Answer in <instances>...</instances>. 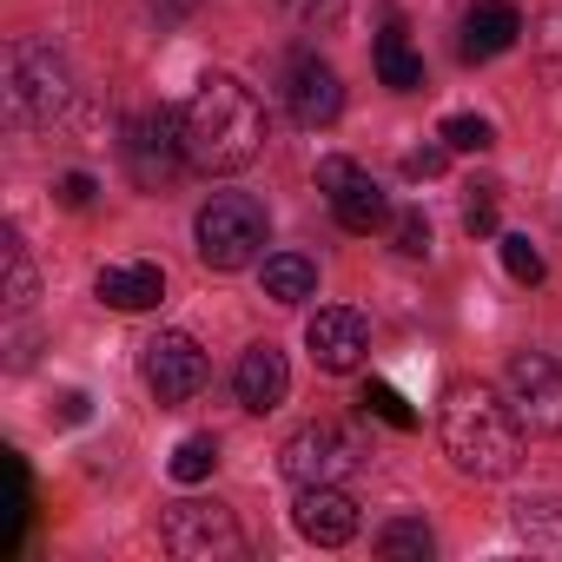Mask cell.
<instances>
[{"label":"cell","mask_w":562,"mask_h":562,"mask_svg":"<svg viewBox=\"0 0 562 562\" xmlns=\"http://www.w3.org/2000/svg\"><path fill=\"white\" fill-rule=\"evenodd\" d=\"M265 153V106L245 80L205 74L186 100V166L199 172H245Z\"/></svg>","instance_id":"6da1fadb"},{"label":"cell","mask_w":562,"mask_h":562,"mask_svg":"<svg viewBox=\"0 0 562 562\" xmlns=\"http://www.w3.org/2000/svg\"><path fill=\"white\" fill-rule=\"evenodd\" d=\"M443 450L476 483L509 476L522 463V417L509 411V397H496L483 384H450L443 391Z\"/></svg>","instance_id":"7a4b0ae2"},{"label":"cell","mask_w":562,"mask_h":562,"mask_svg":"<svg viewBox=\"0 0 562 562\" xmlns=\"http://www.w3.org/2000/svg\"><path fill=\"white\" fill-rule=\"evenodd\" d=\"M265 205L251 192H212L192 218V238H199V265L212 271H245L258 251H265Z\"/></svg>","instance_id":"3957f363"},{"label":"cell","mask_w":562,"mask_h":562,"mask_svg":"<svg viewBox=\"0 0 562 562\" xmlns=\"http://www.w3.org/2000/svg\"><path fill=\"white\" fill-rule=\"evenodd\" d=\"M74 93V74H67V54L54 41H14L8 47V113L41 126L67 106Z\"/></svg>","instance_id":"277c9868"},{"label":"cell","mask_w":562,"mask_h":562,"mask_svg":"<svg viewBox=\"0 0 562 562\" xmlns=\"http://www.w3.org/2000/svg\"><path fill=\"white\" fill-rule=\"evenodd\" d=\"M126 172L146 186V192H159V186H172V172H179V159H186V113H172V106H153V113H139L133 126H126Z\"/></svg>","instance_id":"5b68a950"},{"label":"cell","mask_w":562,"mask_h":562,"mask_svg":"<svg viewBox=\"0 0 562 562\" xmlns=\"http://www.w3.org/2000/svg\"><path fill=\"white\" fill-rule=\"evenodd\" d=\"M503 397L522 417V430H536V437H555L562 430V371L542 351H516L503 364Z\"/></svg>","instance_id":"8992f818"},{"label":"cell","mask_w":562,"mask_h":562,"mask_svg":"<svg viewBox=\"0 0 562 562\" xmlns=\"http://www.w3.org/2000/svg\"><path fill=\"white\" fill-rule=\"evenodd\" d=\"M351 463H358V443L338 424H305V430L285 437V450H278V470L292 483H338Z\"/></svg>","instance_id":"52a82bcc"},{"label":"cell","mask_w":562,"mask_h":562,"mask_svg":"<svg viewBox=\"0 0 562 562\" xmlns=\"http://www.w3.org/2000/svg\"><path fill=\"white\" fill-rule=\"evenodd\" d=\"M139 371H146V391H153L159 404H186V397H199V384H205V351H199V338H186V331H159V338L146 345Z\"/></svg>","instance_id":"ba28073f"},{"label":"cell","mask_w":562,"mask_h":562,"mask_svg":"<svg viewBox=\"0 0 562 562\" xmlns=\"http://www.w3.org/2000/svg\"><path fill=\"white\" fill-rule=\"evenodd\" d=\"M159 536H166L172 555H225V549H238V522H232L225 503H172L159 516Z\"/></svg>","instance_id":"9c48e42d"},{"label":"cell","mask_w":562,"mask_h":562,"mask_svg":"<svg viewBox=\"0 0 562 562\" xmlns=\"http://www.w3.org/2000/svg\"><path fill=\"white\" fill-rule=\"evenodd\" d=\"M318 186L331 192V212H338V225H345V232H378V225L391 218V205H384L378 179H371V172H358L351 159H318Z\"/></svg>","instance_id":"30bf717a"},{"label":"cell","mask_w":562,"mask_h":562,"mask_svg":"<svg viewBox=\"0 0 562 562\" xmlns=\"http://www.w3.org/2000/svg\"><path fill=\"white\" fill-rule=\"evenodd\" d=\"M305 345H312V358H318V371H358L364 364V351H371V325H364V312H351V305H325L312 325H305Z\"/></svg>","instance_id":"8fae6325"},{"label":"cell","mask_w":562,"mask_h":562,"mask_svg":"<svg viewBox=\"0 0 562 562\" xmlns=\"http://www.w3.org/2000/svg\"><path fill=\"white\" fill-rule=\"evenodd\" d=\"M285 106H292L299 126H331L345 113V87H338V74L318 54H299L285 67Z\"/></svg>","instance_id":"7c38bea8"},{"label":"cell","mask_w":562,"mask_h":562,"mask_svg":"<svg viewBox=\"0 0 562 562\" xmlns=\"http://www.w3.org/2000/svg\"><path fill=\"white\" fill-rule=\"evenodd\" d=\"M292 522H299V536H312L318 549H338V542L358 536V503H351L338 483H299Z\"/></svg>","instance_id":"4fadbf2b"},{"label":"cell","mask_w":562,"mask_h":562,"mask_svg":"<svg viewBox=\"0 0 562 562\" xmlns=\"http://www.w3.org/2000/svg\"><path fill=\"white\" fill-rule=\"evenodd\" d=\"M232 391H238V404L245 411H278L292 397V364H285V351L278 345H251L245 358H238V371H232Z\"/></svg>","instance_id":"5bb4252c"},{"label":"cell","mask_w":562,"mask_h":562,"mask_svg":"<svg viewBox=\"0 0 562 562\" xmlns=\"http://www.w3.org/2000/svg\"><path fill=\"white\" fill-rule=\"evenodd\" d=\"M516 41H522V14L509 8V0H476V8L463 14L457 54H463V60H496V54H509Z\"/></svg>","instance_id":"9a60e30c"},{"label":"cell","mask_w":562,"mask_h":562,"mask_svg":"<svg viewBox=\"0 0 562 562\" xmlns=\"http://www.w3.org/2000/svg\"><path fill=\"white\" fill-rule=\"evenodd\" d=\"M93 292H100V305H113V312H153V305L166 299V271H159V265H106V271L93 278Z\"/></svg>","instance_id":"2e32d148"},{"label":"cell","mask_w":562,"mask_h":562,"mask_svg":"<svg viewBox=\"0 0 562 562\" xmlns=\"http://www.w3.org/2000/svg\"><path fill=\"white\" fill-rule=\"evenodd\" d=\"M371 60H378V80H384L391 93H417V87H424V54L411 47L404 27H384L378 47H371Z\"/></svg>","instance_id":"e0dca14e"},{"label":"cell","mask_w":562,"mask_h":562,"mask_svg":"<svg viewBox=\"0 0 562 562\" xmlns=\"http://www.w3.org/2000/svg\"><path fill=\"white\" fill-rule=\"evenodd\" d=\"M312 292H318V265L305 251H271L265 258V299L271 305H299Z\"/></svg>","instance_id":"ac0fdd59"},{"label":"cell","mask_w":562,"mask_h":562,"mask_svg":"<svg viewBox=\"0 0 562 562\" xmlns=\"http://www.w3.org/2000/svg\"><path fill=\"white\" fill-rule=\"evenodd\" d=\"M430 549H437V536L417 516H397L378 529V555H391V562H430Z\"/></svg>","instance_id":"d6986e66"},{"label":"cell","mask_w":562,"mask_h":562,"mask_svg":"<svg viewBox=\"0 0 562 562\" xmlns=\"http://www.w3.org/2000/svg\"><path fill=\"white\" fill-rule=\"evenodd\" d=\"M166 470H172V483H205V476L218 470V443H212V437H186Z\"/></svg>","instance_id":"ffe728a7"},{"label":"cell","mask_w":562,"mask_h":562,"mask_svg":"<svg viewBox=\"0 0 562 562\" xmlns=\"http://www.w3.org/2000/svg\"><path fill=\"white\" fill-rule=\"evenodd\" d=\"M437 139H443L450 153H490V146H496L490 120H476V113H450V120L437 126Z\"/></svg>","instance_id":"44dd1931"},{"label":"cell","mask_w":562,"mask_h":562,"mask_svg":"<svg viewBox=\"0 0 562 562\" xmlns=\"http://www.w3.org/2000/svg\"><path fill=\"white\" fill-rule=\"evenodd\" d=\"M516 529H522L529 542L562 549V503H516Z\"/></svg>","instance_id":"7402d4cb"},{"label":"cell","mask_w":562,"mask_h":562,"mask_svg":"<svg viewBox=\"0 0 562 562\" xmlns=\"http://www.w3.org/2000/svg\"><path fill=\"white\" fill-rule=\"evenodd\" d=\"M305 34H338V21H345V0H278Z\"/></svg>","instance_id":"603a6c76"},{"label":"cell","mask_w":562,"mask_h":562,"mask_svg":"<svg viewBox=\"0 0 562 562\" xmlns=\"http://www.w3.org/2000/svg\"><path fill=\"white\" fill-rule=\"evenodd\" d=\"M34 305V265L21 251V232H8V312H27Z\"/></svg>","instance_id":"cb8c5ba5"},{"label":"cell","mask_w":562,"mask_h":562,"mask_svg":"<svg viewBox=\"0 0 562 562\" xmlns=\"http://www.w3.org/2000/svg\"><path fill=\"white\" fill-rule=\"evenodd\" d=\"M358 404H364L371 417H384L391 430H417V411H411V404H404L391 384H364V397H358Z\"/></svg>","instance_id":"d4e9b609"},{"label":"cell","mask_w":562,"mask_h":562,"mask_svg":"<svg viewBox=\"0 0 562 562\" xmlns=\"http://www.w3.org/2000/svg\"><path fill=\"white\" fill-rule=\"evenodd\" d=\"M503 265H509L516 285H542V251H536L522 232H509V238H503Z\"/></svg>","instance_id":"484cf974"},{"label":"cell","mask_w":562,"mask_h":562,"mask_svg":"<svg viewBox=\"0 0 562 562\" xmlns=\"http://www.w3.org/2000/svg\"><path fill=\"white\" fill-rule=\"evenodd\" d=\"M463 225H470L476 238L496 232V186H470V199H463Z\"/></svg>","instance_id":"4316f807"},{"label":"cell","mask_w":562,"mask_h":562,"mask_svg":"<svg viewBox=\"0 0 562 562\" xmlns=\"http://www.w3.org/2000/svg\"><path fill=\"white\" fill-rule=\"evenodd\" d=\"M397 251H404V258H424V251H430V218H424V212H404V218H397Z\"/></svg>","instance_id":"83f0119b"},{"label":"cell","mask_w":562,"mask_h":562,"mask_svg":"<svg viewBox=\"0 0 562 562\" xmlns=\"http://www.w3.org/2000/svg\"><path fill=\"white\" fill-rule=\"evenodd\" d=\"M443 159H450V146H443V139H437V146H411V153H404V172H411V179H437V172H443Z\"/></svg>","instance_id":"f1b7e54d"},{"label":"cell","mask_w":562,"mask_h":562,"mask_svg":"<svg viewBox=\"0 0 562 562\" xmlns=\"http://www.w3.org/2000/svg\"><path fill=\"white\" fill-rule=\"evenodd\" d=\"M60 205H67V212H87V205H93V172H67V179H60Z\"/></svg>","instance_id":"f546056e"},{"label":"cell","mask_w":562,"mask_h":562,"mask_svg":"<svg viewBox=\"0 0 562 562\" xmlns=\"http://www.w3.org/2000/svg\"><path fill=\"white\" fill-rule=\"evenodd\" d=\"M93 417V397L87 391H60V424H87Z\"/></svg>","instance_id":"4dcf8cb0"},{"label":"cell","mask_w":562,"mask_h":562,"mask_svg":"<svg viewBox=\"0 0 562 562\" xmlns=\"http://www.w3.org/2000/svg\"><path fill=\"white\" fill-rule=\"evenodd\" d=\"M549 27L555 34H542V47H549V67H562V14H549Z\"/></svg>","instance_id":"1f68e13d"}]
</instances>
